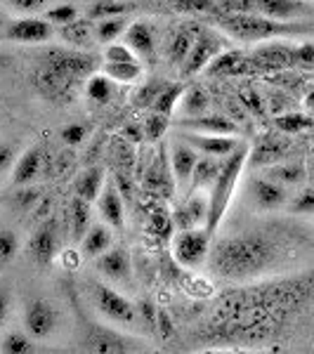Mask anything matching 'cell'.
<instances>
[{
  "instance_id": "680465c9",
  "label": "cell",
  "mask_w": 314,
  "mask_h": 354,
  "mask_svg": "<svg viewBox=\"0 0 314 354\" xmlns=\"http://www.w3.org/2000/svg\"><path fill=\"white\" fill-rule=\"evenodd\" d=\"M123 135L128 137V140H133V142H140L142 137H145V133H142V130L137 128V125H128V128L123 130Z\"/></svg>"
},
{
  "instance_id": "f1b7e54d",
  "label": "cell",
  "mask_w": 314,
  "mask_h": 354,
  "mask_svg": "<svg viewBox=\"0 0 314 354\" xmlns=\"http://www.w3.org/2000/svg\"><path fill=\"white\" fill-rule=\"evenodd\" d=\"M194 41H196V33H194L192 28H178V31L170 36L168 45H165V53H168L170 62H173V64H185Z\"/></svg>"
},
{
  "instance_id": "cb8c5ba5",
  "label": "cell",
  "mask_w": 314,
  "mask_h": 354,
  "mask_svg": "<svg viewBox=\"0 0 314 354\" xmlns=\"http://www.w3.org/2000/svg\"><path fill=\"white\" fill-rule=\"evenodd\" d=\"M222 168V158L215 156H198L196 165H194V173H192V182H190V194L205 189V187H213V182L218 180Z\"/></svg>"
},
{
  "instance_id": "7a4b0ae2",
  "label": "cell",
  "mask_w": 314,
  "mask_h": 354,
  "mask_svg": "<svg viewBox=\"0 0 314 354\" xmlns=\"http://www.w3.org/2000/svg\"><path fill=\"white\" fill-rule=\"evenodd\" d=\"M218 26L227 36L239 38V41H270V38H284V36H302L312 33L314 26L310 24H288L281 19H272L265 15H220Z\"/></svg>"
},
{
  "instance_id": "4dcf8cb0",
  "label": "cell",
  "mask_w": 314,
  "mask_h": 354,
  "mask_svg": "<svg viewBox=\"0 0 314 354\" xmlns=\"http://www.w3.org/2000/svg\"><path fill=\"white\" fill-rule=\"evenodd\" d=\"M90 210H93V203L83 201L81 196L73 198L71 203V234H73V241H81L85 236V232L90 230L93 225V218H90Z\"/></svg>"
},
{
  "instance_id": "ac0fdd59",
  "label": "cell",
  "mask_w": 314,
  "mask_h": 354,
  "mask_svg": "<svg viewBox=\"0 0 314 354\" xmlns=\"http://www.w3.org/2000/svg\"><path fill=\"white\" fill-rule=\"evenodd\" d=\"M185 142L196 149L198 153L203 156H215V158H227L230 153L237 149L239 142L237 137L232 135H198V133H187V135H180Z\"/></svg>"
},
{
  "instance_id": "836d02e7",
  "label": "cell",
  "mask_w": 314,
  "mask_h": 354,
  "mask_svg": "<svg viewBox=\"0 0 314 354\" xmlns=\"http://www.w3.org/2000/svg\"><path fill=\"white\" fill-rule=\"evenodd\" d=\"M187 93V88L182 83H173V85H165L161 90V95L156 97V102L151 104V111L165 113V116H173V111L178 109L182 95Z\"/></svg>"
},
{
  "instance_id": "d590c367",
  "label": "cell",
  "mask_w": 314,
  "mask_h": 354,
  "mask_svg": "<svg viewBox=\"0 0 314 354\" xmlns=\"http://www.w3.org/2000/svg\"><path fill=\"white\" fill-rule=\"evenodd\" d=\"M180 109L185 116H201L208 111V95L201 88H190L180 100Z\"/></svg>"
},
{
  "instance_id": "f35d334b",
  "label": "cell",
  "mask_w": 314,
  "mask_h": 354,
  "mask_svg": "<svg viewBox=\"0 0 314 354\" xmlns=\"http://www.w3.org/2000/svg\"><path fill=\"white\" fill-rule=\"evenodd\" d=\"M0 352H5V354H31L33 342L26 333H21V330H10V333H5V338L0 340Z\"/></svg>"
},
{
  "instance_id": "94428289",
  "label": "cell",
  "mask_w": 314,
  "mask_h": 354,
  "mask_svg": "<svg viewBox=\"0 0 314 354\" xmlns=\"http://www.w3.org/2000/svg\"><path fill=\"white\" fill-rule=\"evenodd\" d=\"M5 24V17H3V12H0V26H3Z\"/></svg>"
},
{
  "instance_id": "f907efd6",
  "label": "cell",
  "mask_w": 314,
  "mask_h": 354,
  "mask_svg": "<svg viewBox=\"0 0 314 354\" xmlns=\"http://www.w3.org/2000/svg\"><path fill=\"white\" fill-rule=\"evenodd\" d=\"M104 57H107V62H140V57L130 50L128 43H123V45H111L109 43Z\"/></svg>"
},
{
  "instance_id": "4316f807",
  "label": "cell",
  "mask_w": 314,
  "mask_h": 354,
  "mask_svg": "<svg viewBox=\"0 0 314 354\" xmlns=\"http://www.w3.org/2000/svg\"><path fill=\"white\" fill-rule=\"evenodd\" d=\"M125 43L137 57H151L154 55V31L145 21H135L133 26L125 28Z\"/></svg>"
},
{
  "instance_id": "3957f363",
  "label": "cell",
  "mask_w": 314,
  "mask_h": 354,
  "mask_svg": "<svg viewBox=\"0 0 314 354\" xmlns=\"http://www.w3.org/2000/svg\"><path fill=\"white\" fill-rule=\"evenodd\" d=\"M248 153H250L248 145L239 142L237 149L227 158H222L220 175H218V180L213 182V187H210V196H208V222H205V232H208L210 236L220 230L222 220H225L227 208H230L232 196H234V189H237V182L243 173V165L248 163Z\"/></svg>"
},
{
  "instance_id": "4fadbf2b",
  "label": "cell",
  "mask_w": 314,
  "mask_h": 354,
  "mask_svg": "<svg viewBox=\"0 0 314 354\" xmlns=\"http://www.w3.org/2000/svg\"><path fill=\"white\" fill-rule=\"evenodd\" d=\"M255 12L272 17V19L293 21L314 17V5L307 0H255Z\"/></svg>"
},
{
  "instance_id": "74e56055",
  "label": "cell",
  "mask_w": 314,
  "mask_h": 354,
  "mask_svg": "<svg viewBox=\"0 0 314 354\" xmlns=\"http://www.w3.org/2000/svg\"><path fill=\"white\" fill-rule=\"evenodd\" d=\"M133 3H125V0H97L90 8L88 17L90 19H107V17H118L125 15L128 10H133Z\"/></svg>"
},
{
  "instance_id": "b9f144b4",
  "label": "cell",
  "mask_w": 314,
  "mask_h": 354,
  "mask_svg": "<svg viewBox=\"0 0 314 354\" xmlns=\"http://www.w3.org/2000/svg\"><path fill=\"white\" fill-rule=\"evenodd\" d=\"M168 125H170V116L158 113V111H151L149 118H147V123H145V137L149 142H158L165 133H168Z\"/></svg>"
},
{
  "instance_id": "277c9868",
  "label": "cell",
  "mask_w": 314,
  "mask_h": 354,
  "mask_svg": "<svg viewBox=\"0 0 314 354\" xmlns=\"http://www.w3.org/2000/svg\"><path fill=\"white\" fill-rule=\"evenodd\" d=\"M210 253V234L205 227L180 230L173 236V255L182 267H201Z\"/></svg>"
},
{
  "instance_id": "8d00e7d4",
  "label": "cell",
  "mask_w": 314,
  "mask_h": 354,
  "mask_svg": "<svg viewBox=\"0 0 314 354\" xmlns=\"http://www.w3.org/2000/svg\"><path fill=\"white\" fill-rule=\"evenodd\" d=\"M113 81L104 73H95V76L88 78V97L97 104H107V102L113 97Z\"/></svg>"
},
{
  "instance_id": "f6af8a7d",
  "label": "cell",
  "mask_w": 314,
  "mask_h": 354,
  "mask_svg": "<svg viewBox=\"0 0 314 354\" xmlns=\"http://www.w3.org/2000/svg\"><path fill=\"white\" fill-rule=\"evenodd\" d=\"M222 15H246L255 12V0H215Z\"/></svg>"
},
{
  "instance_id": "d6a6232c",
  "label": "cell",
  "mask_w": 314,
  "mask_h": 354,
  "mask_svg": "<svg viewBox=\"0 0 314 354\" xmlns=\"http://www.w3.org/2000/svg\"><path fill=\"white\" fill-rule=\"evenodd\" d=\"M128 19H125L123 15L118 17H107V19H97V26H95V36L100 43H113L116 38H121L125 33V28H128Z\"/></svg>"
},
{
  "instance_id": "11a10c76",
  "label": "cell",
  "mask_w": 314,
  "mask_h": 354,
  "mask_svg": "<svg viewBox=\"0 0 314 354\" xmlns=\"http://www.w3.org/2000/svg\"><path fill=\"white\" fill-rule=\"evenodd\" d=\"M15 161V149L10 145H0V173H5V170L12 165Z\"/></svg>"
},
{
  "instance_id": "ba28073f",
  "label": "cell",
  "mask_w": 314,
  "mask_h": 354,
  "mask_svg": "<svg viewBox=\"0 0 314 354\" xmlns=\"http://www.w3.org/2000/svg\"><path fill=\"white\" fill-rule=\"evenodd\" d=\"M57 322H59L57 310L48 300L36 298V300H28L24 305V328L31 338L36 340L50 338L57 328Z\"/></svg>"
},
{
  "instance_id": "1f68e13d",
  "label": "cell",
  "mask_w": 314,
  "mask_h": 354,
  "mask_svg": "<svg viewBox=\"0 0 314 354\" xmlns=\"http://www.w3.org/2000/svg\"><path fill=\"white\" fill-rule=\"evenodd\" d=\"M102 73L109 76L113 83H135L142 76L140 62H107Z\"/></svg>"
},
{
  "instance_id": "d6986e66",
  "label": "cell",
  "mask_w": 314,
  "mask_h": 354,
  "mask_svg": "<svg viewBox=\"0 0 314 354\" xmlns=\"http://www.w3.org/2000/svg\"><path fill=\"white\" fill-rule=\"evenodd\" d=\"M43 62L57 66L59 71H64L66 76H71L73 81H83L85 76H90L93 71V57L81 55V53H64V50H53L43 57Z\"/></svg>"
},
{
  "instance_id": "d4e9b609",
  "label": "cell",
  "mask_w": 314,
  "mask_h": 354,
  "mask_svg": "<svg viewBox=\"0 0 314 354\" xmlns=\"http://www.w3.org/2000/svg\"><path fill=\"white\" fill-rule=\"evenodd\" d=\"M97 270L104 274V277H109V279H113V281H118V279L128 277L130 260H128V255H125V250L111 248V250H104V253L97 258Z\"/></svg>"
},
{
  "instance_id": "816d5d0a",
  "label": "cell",
  "mask_w": 314,
  "mask_h": 354,
  "mask_svg": "<svg viewBox=\"0 0 314 354\" xmlns=\"http://www.w3.org/2000/svg\"><path fill=\"white\" fill-rule=\"evenodd\" d=\"M175 5H178L180 10H185V12H215L218 10V5H215V0H173Z\"/></svg>"
},
{
  "instance_id": "44dd1931",
  "label": "cell",
  "mask_w": 314,
  "mask_h": 354,
  "mask_svg": "<svg viewBox=\"0 0 314 354\" xmlns=\"http://www.w3.org/2000/svg\"><path fill=\"white\" fill-rule=\"evenodd\" d=\"M97 208H100L102 218L107 225H111L113 230H123L125 227V208H123V196L118 192V187H104L97 198Z\"/></svg>"
},
{
  "instance_id": "5b68a950",
  "label": "cell",
  "mask_w": 314,
  "mask_h": 354,
  "mask_svg": "<svg viewBox=\"0 0 314 354\" xmlns=\"http://www.w3.org/2000/svg\"><path fill=\"white\" fill-rule=\"evenodd\" d=\"M33 85H36V90L45 97V100L68 102L73 95H76L78 81H73V78L66 76L64 71H59L57 66L41 59L36 73H33Z\"/></svg>"
},
{
  "instance_id": "52a82bcc",
  "label": "cell",
  "mask_w": 314,
  "mask_h": 354,
  "mask_svg": "<svg viewBox=\"0 0 314 354\" xmlns=\"http://www.w3.org/2000/svg\"><path fill=\"white\" fill-rule=\"evenodd\" d=\"M83 350L97 352V354H125L135 352V342L118 335L116 330H109L100 324H85L83 328Z\"/></svg>"
},
{
  "instance_id": "f5cc1de1",
  "label": "cell",
  "mask_w": 314,
  "mask_h": 354,
  "mask_svg": "<svg viewBox=\"0 0 314 354\" xmlns=\"http://www.w3.org/2000/svg\"><path fill=\"white\" fill-rule=\"evenodd\" d=\"M241 104L246 106V109L250 111V113H255V116H260L262 111H265V104H262V97L255 93V90H241Z\"/></svg>"
},
{
  "instance_id": "60d3db41",
  "label": "cell",
  "mask_w": 314,
  "mask_h": 354,
  "mask_svg": "<svg viewBox=\"0 0 314 354\" xmlns=\"http://www.w3.org/2000/svg\"><path fill=\"white\" fill-rule=\"evenodd\" d=\"M17 253H19V239L15 236V232L0 230V270H5L17 258Z\"/></svg>"
},
{
  "instance_id": "f546056e",
  "label": "cell",
  "mask_w": 314,
  "mask_h": 354,
  "mask_svg": "<svg viewBox=\"0 0 314 354\" xmlns=\"http://www.w3.org/2000/svg\"><path fill=\"white\" fill-rule=\"evenodd\" d=\"M274 125H277V130L284 135H300V133H307V130L314 128V118L310 113L288 111V113H281V116L274 118Z\"/></svg>"
},
{
  "instance_id": "6f0895ef",
  "label": "cell",
  "mask_w": 314,
  "mask_h": 354,
  "mask_svg": "<svg viewBox=\"0 0 314 354\" xmlns=\"http://www.w3.org/2000/svg\"><path fill=\"white\" fill-rule=\"evenodd\" d=\"M10 307H12V302H10V293L5 288H0V328H3V324L8 322Z\"/></svg>"
},
{
  "instance_id": "603a6c76",
  "label": "cell",
  "mask_w": 314,
  "mask_h": 354,
  "mask_svg": "<svg viewBox=\"0 0 314 354\" xmlns=\"http://www.w3.org/2000/svg\"><path fill=\"white\" fill-rule=\"evenodd\" d=\"M41 168H43V153L41 149H28L21 153V158L17 161L15 170H12V182L17 187H26L31 182H36V177L41 175Z\"/></svg>"
},
{
  "instance_id": "8fae6325",
  "label": "cell",
  "mask_w": 314,
  "mask_h": 354,
  "mask_svg": "<svg viewBox=\"0 0 314 354\" xmlns=\"http://www.w3.org/2000/svg\"><path fill=\"white\" fill-rule=\"evenodd\" d=\"M248 194L260 210H279L288 203L286 187L272 177H253L248 182Z\"/></svg>"
},
{
  "instance_id": "681fc988",
  "label": "cell",
  "mask_w": 314,
  "mask_h": 354,
  "mask_svg": "<svg viewBox=\"0 0 314 354\" xmlns=\"http://www.w3.org/2000/svg\"><path fill=\"white\" fill-rule=\"evenodd\" d=\"M59 137L66 142V145H81L85 137H88V125L85 123H68L62 128Z\"/></svg>"
},
{
  "instance_id": "6da1fadb",
  "label": "cell",
  "mask_w": 314,
  "mask_h": 354,
  "mask_svg": "<svg viewBox=\"0 0 314 354\" xmlns=\"http://www.w3.org/2000/svg\"><path fill=\"white\" fill-rule=\"evenodd\" d=\"M281 260V248L272 236L260 232H246L220 239L208 253L210 270L222 279L246 281L262 277Z\"/></svg>"
},
{
  "instance_id": "9a60e30c",
  "label": "cell",
  "mask_w": 314,
  "mask_h": 354,
  "mask_svg": "<svg viewBox=\"0 0 314 354\" xmlns=\"http://www.w3.org/2000/svg\"><path fill=\"white\" fill-rule=\"evenodd\" d=\"M255 68L250 57H243L239 50H230V53H220L213 57L208 66L203 68L205 76L210 78H225V76H248Z\"/></svg>"
},
{
  "instance_id": "db71d44e",
  "label": "cell",
  "mask_w": 314,
  "mask_h": 354,
  "mask_svg": "<svg viewBox=\"0 0 314 354\" xmlns=\"http://www.w3.org/2000/svg\"><path fill=\"white\" fill-rule=\"evenodd\" d=\"M10 5L17 10V12H24V15H31L36 10H41L43 0H8Z\"/></svg>"
},
{
  "instance_id": "83f0119b",
  "label": "cell",
  "mask_w": 314,
  "mask_h": 354,
  "mask_svg": "<svg viewBox=\"0 0 314 354\" xmlns=\"http://www.w3.org/2000/svg\"><path fill=\"white\" fill-rule=\"evenodd\" d=\"M102 189H104V170L102 168L85 170L76 182V196H81L88 203H95L100 198Z\"/></svg>"
},
{
  "instance_id": "7c38bea8",
  "label": "cell",
  "mask_w": 314,
  "mask_h": 354,
  "mask_svg": "<svg viewBox=\"0 0 314 354\" xmlns=\"http://www.w3.org/2000/svg\"><path fill=\"white\" fill-rule=\"evenodd\" d=\"M215 55H220V38L208 31H201L196 36V41H194L185 64H182V73L185 76H196L213 62Z\"/></svg>"
},
{
  "instance_id": "ffe728a7",
  "label": "cell",
  "mask_w": 314,
  "mask_h": 354,
  "mask_svg": "<svg viewBox=\"0 0 314 354\" xmlns=\"http://www.w3.org/2000/svg\"><path fill=\"white\" fill-rule=\"evenodd\" d=\"M208 222V201L201 194H190L185 205L175 210V227L178 230H196V227H205Z\"/></svg>"
},
{
  "instance_id": "8992f818",
  "label": "cell",
  "mask_w": 314,
  "mask_h": 354,
  "mask_svg": "<svg viewBox=\"0 0 314 354\" xmlns=\"http://www.w3.org/2000/svg\"><path fill=\"white\" fill-rule=\"evenodd\" d=\"M93 290V302L97 312L104 314L113 324H133L135 322V307L128 298H123L118 290H113L107 283H90Z\"/></svg>"
},
{
  "instance_id": "c3c4849f",
  "label": "cell",
  "mask_w": 314,
  "mask_h": 354,
  "mask_svg": "<svg viewBox=\"0 0 314 354\" xmlns=\"http://www.w3.org/2000/svg\"><path fill=\"white\" fill-rule=\"evenodd\" d=\"M168 83H161V81H151L149 85H145V88L137 93V106H149L156 102V97L161 95V90L165 88Z\"/></svg>"
},
{
  "instance_id": "bcb514c9",
  "label": "cell",
  "mask_w": 314,
  "mask_h": 354,
  "mask_svg": "<svg viewBox=\"0 0 314 354\" xmlns=\"http://www.w3.org/2000/svg\"><path fill=\"white\" fill-rule=\"evenodd\" d=\"M45 19H48L50 24L64 26V24H68V21L78 19V12H76V8H73V5H57V8L48 10V17H45Z\"/></svg>"
},
{
  "instance_id": "7dc6e473",
  "label": "cell",
  "mask_w": 314,
  "mask_h": 354,
  "mask_svg": "<svg viewBox=\"0 0 314 354\" xmlns=\"http://www.w3.org/2000/svg\"><path fill=\"white\" fill-rule=\"evenodd\" d=\"M295 66L302 71H314V43L295 45Z\"/></svg>"
},
{
  "instance_id": "e575fe53",
  "label": "cell",
  "mask_w": 314,
  "mask_h": 354,
  "mask_svg": "<svg viewBox=\"0 0 314 354\" xmlns=\"http://www.w3.org/2000/svg\"><path fill=\"white\" fill-rule=\"evenodd\" d=\"M272 180H277L279 185L284 187H293V185H300L305 180V168L302 165H295V163H274L270 165V175Z\"/></svg>"
},
{
  "instance_id": "7402d4cb",
  "label": "cell",
  "mask_w": 314,
  "mask_h": 354,
  "mask_svg": "<svg viewBox=\"0 0 314 354\" xmlns=\"http://www.w3.org/2000/svg\"><path fill=\"white\" fill-rule=\"evenodd\" d=\"M288 145L277 137H262V140L255 145V149H250L248 153V163L250 165H274L279 161H284L286 156Z\"/></svg>"
},
{
  "instance_id": "e0dca14e",
  "label": "cell",
  "mask_w": 314,
  "mask_h": 354,
  "mask_svg": "<svg viewBox=\"0 0 314 354\" xmlns=\"http://www.w3.org/2000/svg\"><path fill=\"white\" fill-rule=\"evenodd\" d=\"M198 153L190 142L180 140L173 145V151H170V165H173V180L178 192H185L187 185L192 182V173H194V165L198 161Z\"/></svg>"
},
{
  "instance_id": "ee69618b",
  "label": "cell",
  "mask_w": 314,
  "mask_h": 354,
  "mask_svg": "<svg viewBox=\"0 0 314 354\" xmlns=\"http://www.w3.org/2000/svg\"><path fill=\"white\" fill-rule=\"evenodd\" d=\"M147 230H149L154 236L163 239V241H168L170 236H173V230H175V222L168 218V215L163 213H154L149 222H147Z\"/></svg>"
},
{
  "instance_id": "30bf717a",
  "label": "cell",
  "mask_w": 314,
  "mask_h": 354,
  "mask_svg": "<svg viewBox=\"0 0 314 354\" xmlns=\"http://www.w3.org/2000/svg\"><path fill=\"white\" fill-rule=\"evenodd\" d=\"M175 128L187 130V133L198 135H239V125L227 116H218V113H201V116H185L175 121Z\"/></svg>"
},
{
  "instance_id": "5bb4252c",
  "label": "cell",
  "mask_w": 314,
  "mask_h": 354,
  "mask_svg": "<svg viewBox=\"0 0 314 354\" xmlns=\"http://www.w3.org/2000/svg\"><path fill=\"white\" fill-rule=\"evenodd\" d=\"M255 66L267 68V71H286V68L295 66V45L288 43H270L262 45L250 55Z\"/></svg>"
},
{
  "instance_id": "9f6ffc18",
  "label": "cell",
  "mask_w": 314,
  "mask_h": 354,
  "mask_svg": "<svg viewBox=\"0 0 314 354\" xmlns=\"http://www.w3.org/2000/svg\"><path fill=\"white\" fill-rule=\"evenodd\" d=\"M140 312H142V317H145V322L149 324V328H156L158 314H156V310H154L151 302H142V305H140Z\"/></svg>"
},
{
  "instance_id": "484cf974",
  "label": "cell",
  "mask_w": 314,
  "mask_h": 354,
  "mask_svg": "<svg viewBox=\"0 0 314 354\" xmlns=\"http://www.w3.org/2000/svg\"><path fill=\"white\" fill-rule=\"evenodd\" d=\"M111 248V234L104 225H90V230L85 232V236L81 239V253L83 258L93 260L100 258L104 250Z\"/></svg>"
},
{
  "instance_id": "ab89813d",
  "label": "cell",
  "mask_w": 314,
  "mask_h": 354,
  "mask_svg": "<svg viewBox=\"0 0 314 354\" xmlns=\"http://www.w3.org/2000/svg\"><path fill=\"white\" fill-rule=\"evenodd\" d=\"M62 38H64L66 43H73V45H85L90 41V33H93V28H90L88 21H81V19H73L68 21V24L62 26Z\"/></svg>"
},
{
  "instance_id": "2e32d148",
  "label": "cell",
  "mask_w": 314,
  "mask_h": 354,
  "mask_svg": "<svg viewBox=\"0 0 314 354\" xmlns=\"http://www.w3.org/2000/svg\"><path fill=\"white\" fill-rule=\"evenodd\" d=\"M57 245H59V241H57V225L55 220H48L38 227L31 241H28V255H31V260L36 265L48 267L57 255Z\"/></svg>"
},
{
  "instance_id": "91938a15",
  "label": "cell",
  "mask_w": 314,
  "mask_h": 354,
  "mask_svg": "<svg viewBox=\"0 0 314 354\" xmlns=\"http://www.w3.org/2000/svg\"><path fill=\"white\" fill-rule=\"evenodd\" d=\"M305 104H307V109H312V111H314V90H310V93H307Z\"/></svg>"
},
{
  "instance_id": "7bdbcfd3",
  "label": "cell",
  "mask_w": 314,
  "mask_h": 354,
  "mask_svg": "<svg viewBox=\"0 0 314 354\" xmlns=\"http://www.w3.org/2000/svg\"><path fill=\"white\" fill-rule=\"evenodd\" d=\"M290 215H314V189L307 187L300 194H295L293 201L288 203Z\"/></svg>"
},
{
  "instance_id": "9c48e42d",
  "label": "cell",
  "mask_w": 314,
  "mask_h": 354,
  "mask_svg": "<svg viewBox=\"0 0 314 354\" xmlns=\"http://www.w3.org/2000/svg\"><path fill=\"white\" fill-rule=\"evenodd\" d=\"M55 36V28L48 19L41 17H21V19L12 21L5 28V38L15 43L24 45H36V43H48Z\"/></svg>"
}]
</instances>
